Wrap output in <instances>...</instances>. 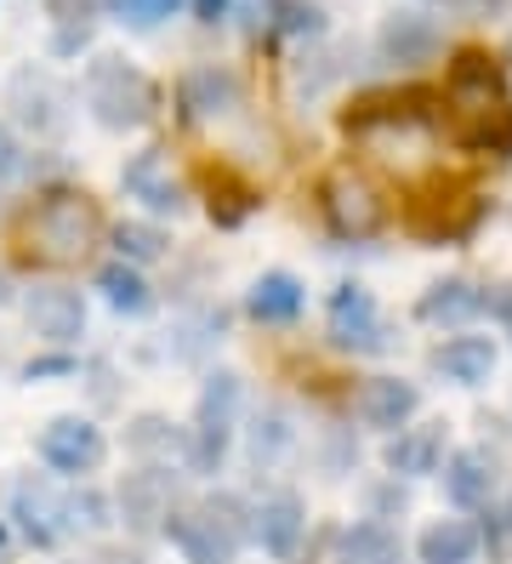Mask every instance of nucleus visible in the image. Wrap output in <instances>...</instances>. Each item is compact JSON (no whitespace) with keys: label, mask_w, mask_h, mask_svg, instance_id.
<instances>
[{"label":"nucleus","mask_w":512,"mask_h":564,"mask_svg":"<svg viewBox=\"0 0 512 564\" xmlns=\"http://www.w3.org/2000/svg\"><path fill=\"white\" fill-rule=\"evenodd\" d=\"M444 131L467 154H495L512 160V91H506V63L484 46H456L444 69Z\"/></svg>","instance_id":"1"},{"label":"nucleus","mask_w":512,"mask_h":564,"mask_svg":"<svg viewBox=\"0 0 512 564\" xmlns=\"http://www.w3.org/2000/svg\"><path fill=\"white\" fill-rule=\"evenodd\" d=\"M18 235H23V251L34 262H46V269H68V262H86L102 240V212L86 188L75 183H52L41 188L29 200L23 223H18Z\"/></svg>","instance_id":"2"},{"label":"nucleus","mask_w":512,"mask_h":564,"mask_svg":"<svg viewBox=\"0 0 512 564\" xmlns=\"http://www.w3.org/2000/svg\"><path fill=\"white\" fill-rule=\"evenodd\" d=\"M86 109L102 131H143L160 115V86L120 52H97L86 63Z\"/></svg>","instance_id":"3"},{"label":"nucleus","mask_w":512,"mask_h":564,"mask_svg":"<svg viewBox=\"0 0 512 564\" xmlns=\"http://www.w3.org/2000/svg\"><path fill=\"white\" fill-rule=\"evenodd\" d=\"M490 217V200L478 188H461V183H427L416 200L404 206V223L410 235L427 240V246H461L478 235V223Z\"/></svg>","instance_id":"4"},{"label":"nucleus","mask_w":512,"mask_h":564,"mask_svg":"<svg viewBox=\"0 0 512 564\" xmlns=\"http://www.w3.org/2000/svg\"><path fill=\"white\" fill-rule=\"evenodd\" d=\"M319 212H325V228L336 240H375L388 228L393 206H388V194L375 188L364 172H353V165H336V172L319 183Z\"/></svg>","instance_id":"5"},{"label":"nucleus","mask_w":512,"mask_h":564,"mask_svg":"<svg viewBox=\"0 0 512 564\" xmlns=\"http://www.w3.org/2000/svg\"><path fill=\"white\" fill-rule=\"evenodd\" d=\"M444 120V97L433 86H388V91H364L341 109V131L348 138H375V131H416Z\"/></svg>","instance_id":"6"},{"label":"nucleus","mask_w":512,"mask_h":564,"mask_svg":"<svg viewBox=\"0 0 512 564\" xmlns=\"http://www.w3.org/2000/svg\"><path fill=\"white\" fill-rule=\"evenodd\" d=\"M233 416H239V377L233 371L205 377L194 422H188V474H217L222 468V456L233 445Z\"/></svg>","instance_id":"7"},{"label":"nucleus","mask_w":512,"mask_h":564,"mask_svg":"<svg viewBox=\"0 0 512 564\" xmlns=\"http://www.w3.org/2000/svg\"><path fill=\"white\" fill-rule=\"evenodd\" d=\"M444 52V23L427 7H393L375 29V57L393 63V69H422Z\"/></svg>","instance_id":"8"},{"label":"nucleus","mask_w":512,"mask_h":564,"mask_svg":"<svg viewBox=\"0 0 512 564\" xmlns=\"http://www.w3.org/2000/svg\"><path fill=\"white\" fill-rule=\"evenodd\" d=\"M41 462L52 474H68V479H86L109 462V440L91 416H52L41 427Z\"/></svg>","instance_id":"9"},{"label":"nucleus","mask_w":512,"mask_h":564,"mask_svg":"<svg viewBox=\"0 0 512 564\" xmlns=\"http://www.w3.org/2000/svg\"><path fill=\"white\" fill-rule=\"evenodd\" d=\"M325 330L341 354H388V330L375 314V296L364 285H336L330 308H325Z\"/></svg>","instance_id":"10"},{"label":"nucleus","mask_w":512,"mask_h":564,"mask_svg":"<svg viewBox=\"0 0 512 564\" xmlns=\"http://www.w3.org/2000/svg\"><path fill=\"white\" fill-rule=\"evenodd\" d=\"M23 319H29V330H34L41 343H52V348H75V343L86 337V296H80L75 285H57V280L29 285V296H23Z\"/></svg>","instance_id":"11"},{"label":"nucleus","mask_w":512,"mask_h":564,"mask_svg":"<svg viewBox=\"0 0 512 564\" xmlns=\"http://www.w3.org/2000/svg\"><path fill=\"white\" fill-rule=\"evenodd\" d=\"M120 188L131 194V200H143L154 217H177V212L188 206V188L171 177V160H165L160 143L137 149V154L120 165Z\"/></svg>","instance_id":"12"},{"label":"nucleus","mask_w":512,"mask_h":564,"mask_svg":"<svg viewBox=\"0 0 512 564\" xmlns=\"http://www.w3.org/2000/svg\"><path fill=\"white\" fill-rule=\"evenodd\" d=\"M239 97H246V86H239V75L228 69V63H194V69L177 80V109H183L188 126L233 115Z\"/></svg>","instance_id":"13"},{"label":"nucleus","mask_w":512,"mask_h":564,"mask_svg":"<svg viewBox=\"0 0 512 564\" xmlns=\"http://www.w3.org/2000/svg\"><path fill=\"white\" fill-rule=\"evenodd\" d=\"M12 120L29 126L34 138H63L68 131V91L46 69H18L12 75Z\"/></svg>","instance_id":"14"},{"label":"nucleus","mask_w":512,"mask_h":564,"mask_svg":"<svg viewBox=\"0 0 512 564\" xmlns=\"http://www.w3.org/2000/svg\"><path fill=\"white\" fill-rule=\"evenodd\" d=\"M171 508H177V474H171V468H149V462H143L137 474H126V485H120V519L131 530H165Z\"/></svg>","instance_id":"15"},{"label":"nucleus","mask_w":512,"mask_h":564,"mask_svg":"<svg viewBox=\"0 0 512 564\" xmlns=\"http://www.w3.org/2000/svg\"><path fill=\"white\" fill-rule=\"evenodd\" d=\"M478 314H490V291L478 280H467V274H450V280H438V285H427L416 296V319L438 325V330H461Z\"/></svg>","instance_id":"16"},{"label":"nucleus","mask_w":512,"mask_h":564,"mask_svg":"<svg viewBox=\"0 0 512 564\" xmlns=\"http://www.w3.org/2000/svg\"><path fill=\"white\" fill-rule=\"evenodd\" d=\"M353 411H359L364 427H375V434H399V427L416 422V411H422V388H416V382H404V377H370V382L359 388Z\"/></svg>","instance_id":"17"},{"label":"nucleus","mask_w":512,"mask_h":564,"mask_svg":"<svg viewBox=\"0 0 512 564\" xmlns=\"http://www.w3.org/2000/svg\"><path fill=\"white\" fill-rule=\"evenodd\" d=\"M302 530H307V508L296 490H273L251 508V536L262 542V553L273 558H291L302 547Z\"/></svg>","instance_id":"18"},{"label":"nucleus","mask_w":512,"mask_h":564,"mask_svg":"<svg viewBox=\"0 0 512 564\" xmlns=\"http://www.w3.org/2000/svg\"><path fill=\"white\" fill-rule=\"evenodd\" d=\"M12 519L23 524L29 547H57V542L68 536L63 496H52L41 479H18V485H12Z\"/></svg>","instance_id":"19"},{"label":"nucleus","mask_w":512,"mask_h":564,"mask_svg":"<svg viewBox=\"0 0 512 564\" xmlns=\"http://www.w3.org/2000/svg\"><path fill=\"white\" fill-rule=\"evenodd\" d=\"M165 536L177 542V553H183L188 564H233V553H239L222 530L211 524V513H205L199 502H194V508H171Z\"/></svg>","instance_id":"20"},{"label":"nucleus","mask_w":512,"mask_h":564,"mask_svg":"<svg viewBox=\"0 0 512 564\" xmlns=\"http://www.w3.org/2000/svg\"><path fill=\"white\" fill-rule=\"evenodd\" d=\"M444 496L467 513V508H490V496H495V456L490 451H456L450 462H444Z\"/></svg>","instance_id":"21"},{"label":"nucleus","mask_w":512,"mask_h":564,"mask_svg":"<svg viewBox=\"0 0 512 564\" xmlns=\"http://www.w3.org/2000/svg\"><path fill=\"white\" fill-rule=\"evenodd\" d=\"M438 462H444V422L399 427L393 445H388V474L393 479H427V474H438Z\"/></svg>","instance_id":"22"},{"label":"nucleus","mask_w":512,"mask_h":564,"mask_svg":"<svg viewBox=\"0 0 512 564\" xmlns=\"http://www.w3.org/2000/svg\"><path fill=\"white\" fill-rule=\"evenodd\" d=\"M126 451L143 456L149 468H171V462L188 468V427L165 422L160 411H143V416H131V427H126Z\"/></svg>","instance_id":"23"},{"label":"nucleus","mask_w":512,"mask_h":564,"mask_svg":"<svg viewBox=\"0 0 512 564\" xmlns=\"http://www.w3.org/2000/svg\"><path fill=\"white\" fill-rule=\"evenodd\" d=\"M302 303H307V291H302V280L285 274V269L257 274L251 291H246V314H251L257 325H291V319L302 314Z\"/></svg>","instance_id":"24"},{"label":"nucleus","mask_w":512,"mask_h":564,"mask_svg":"<svg viewBox=\"0 0 512 564\" xmlns=\"http://www.w3.org/2000/svg\"><path fill=\"white\" fill-rule=\"evenodd\" d=\"M478 547H484V536H478L472 519H433L422 536H416V558L422 564H472Z\"/></svg>","instance_id":"25"},{"label":"nucleus","mask_w":512,"mask_h":564,"mask_svg":"<svg viewBox=\"0 0 512 564\" xmlns=\"http://www.w3.org/2000/svg\"><path fill=\"white\" fill-rule=\"evenodd\" d=\"M97 291H102V303H109L115 314H131V319L154 314V285L143 280V269H131V262H120V257L97 269Z\"/></svg>","instance_id":"26"},{"label":"nucleus","mask_w":512,"mask_h":564,"mask_svg":"<svg viewBox=\"0 0 512 564\" xmlns=\"http://www.w3.org/2000/svg\"><path fill=\"white\" fill-rule=\"evenodd\" d=\"M251 18H257V29H273V35H291V41H319L325 35L319 0H257Z\"/></svg>","instance_id":"27"},{"label":"nucleus","mask_w":512,"mask_h":564,"mask_svg":"<svg viewBox=\"0 0 512 564\" xmlns=\"http://www.w3.org/2000/svg\"><path fill=\"white\" fill-rule=\"evenodd\" d=\"M438 371L450 377V382H461V388H478V382H490V371H495V343L490 337H450L438 354Z\"/></svg>","instance_id":"28"},{"label":"nucleus","mask_w":512,"mask_h":564,"mask_svg":"<svg viewBox=\"0 0 512 564\" xmlns=\"http://www.w3.org/2000/svg\"><path fill=\"white\" fill-rule=\"evenodd\" d=\"M205 183H211V200H205V212H211L217 228H239V223H246V217L262 206L257 183H246V177L233 172V165H217V172L205 177Z\"/></svg>","instance_id":"29"},{"label":"nucleus","mask_w":512,"mask_h":564,"mask_svg":"<svg viewBox=\"0 0 512 564\" xmlns=\"http://www.w3.org/2000/svg\"><path fill=\"white\" fill-rule=\"evenodd\" d=\"M404 558V542L399 530L382 524V519H359L341 530V564H399Z\"/></svg>","instance_id":"30"},{"label":"nucleus","mask_w":512,"mask_h":564,"mask_svg":"<svg viewBox=\"0 0 512 564\" xmlns=\"http://www.w3.org/2000/svg\"><path fill=\"white\" fill-rule=\"evenodd\" d=\"M246 440H251V462H257V468H273V462L296 445V427H291L285 411H257L251 427H246Z\"/></svg>","instance_id":"31"},{"label":"nucleus","mask_w":512,"mask_h":564,"mask_svg":"<svg viewBox=\"0 0 512 564\" xmlns=\"http://www.w3.org/2000/svg\"><path fill=\"white\" fill-rule=\"evenodd\" d=\"M109 240H115L120 262H131V269H143V262H160L165 246H171L160 223H137V217H131V223H115V235H109Z\"/></svg>","instance_id":"32"},{"label":"nucleus","mask_w":512,"mask_h":564,"mask_svg":"<svg viewBox=\"0 0 512 564\" xmlns=\"http://www.w3.org/2000/svg\"><path fill=\"white\" fill-rule=\"evenodd\" d=\"M183 12V0H102V18H115L126 29H160Z\"/></svg>","instance_id":"33"},{"label":"nucleus","mask_w":512,"mask_h":564,"mask_svg":"<svg viewBox=\"0 0 512 564\" xmlns=\"http://www.w3.org/2000/svg\"><path fill=\"white\" fill-rule=\"evenodd\" d=\"M205 513H211V524L222 530V536L233 542V547H246L251 542V508L246 502H239V496L233 490H217V496H205V502H199Z\"/></svg>","instance_id":"34"},{"label":"nucleus","mask_w":512,"mask_h":564,"mask_svg":"<svg viewBox=\"0 0 512 564\" xmlns=\"http://www.w3.org/2000/svg\"><path fill=\"white\" fill-rule=\"evenodd\" d=\"M63 513H68V530H109V496L75 490V496H63Z\"/></svg>","instance_id":"35"},{"label":"nucleus","mask_w":512,"mask_h":564,"mask_svg":"<svg viewBox=\"0 0 512 564\" xmlns=\"http://www.w3.org/2000/svg\"><path fill=\"white\" fill-rule=\"evenodd\" d=\"M52 29H91L102 18V0H46Z\"/></svg>","instance_id":"36"},{"label":"nucleus","mask_w":512,"mask_h":564,"mask_svg":"<svg viewBox=\"0 0 512 564\" xmlns=\"http://www.w3.org/2000/svg\"><path fill=\"white\" fill-rule=\"evenodd\" d=\"M29 149H23V138H18V131H12V120H0V183H7V177H18L23 172V160Z\"/></svg>","instance_id":"37"},{"label":"nucleus","mask_w":512,"mask_h":564,"mask_svg":"<svg viewBox=\"0 0 512 564\" xmlns=\"http://www.w3.org/2000/svg\"><path fill=\"white\" fill-rule=\"evenodd\" d=\"M75 371V359L68 354H46V359H29L23 365V382H41V377H68Z\"/></svg>","instance_id":"38"},{"label":"nucleus","mask_w":512,"mask_h":564,"mask_svg":"<svg viewBox=\"0 0 512 564\" xmlns=\"http://www.w3.org/2000/svg\"><path fill=\"white\" fill-rule=\"evenodd\" d=\"M91 46V29H52V57H80Z\"/></svg>","instance_id":"39"},{"label":"nucleus","mask_w":512,"mask_h":564,"mask_svg":"<svg viewBox=\"0 0 512 564\" xmlns=\"http://www.w3.org/2000/svg\"><path fill=\"white\" fill-rule=\"evenodd\" d=\"M478 536H490V547L506 558V553H512V502H506V508L490 519V530H478Z\"/></svg>","instance_id":"40"},{"label":"nucleus","mask_w":512,"mask_h":564,"mask_svg":"<svg viewBox=\"0 0 512 564\" xmlns=\"http://www.w3.org/2000/svg\"><path fill=\"white\" fill-rule=\"evenodd\" d=\"M183 7H188L199 23H222V18L233 12V0H183Z\"/></svg>","instance_id":"41"},{"label":"nucleus","mask_w":512,"mask_h":564,"mask_svg":"<svg viewBox=\"0 0 512 564\" xmlns=\"http://www.w3.org/2000/svg\"><path fill=\"white\" fill-rule=\"evenodd\" d=\"M490 314H495V325L512 337V285H501V291H490Z\"/></svg>","instance_id":"42"},{"label":"nucleus","mask_w":512,"mask_h":564,"mask_svg":"<svg viewBox=\"0 0 512 564\" xmlns=\"http://www.w3.org/2000/svg\"><path fill=\"white\" fill-rule=\"evenodd\" d=\"M467 12H472V18H506L512 0H467Z\"/></svg>","instance_id":"43"},{"label":"nucleus","mask_w":512,"mask_h":564,"mask_svg":"<svg viewBox=\"0 0 512 564\" xmlns=\"http://www.w3.org/2000/svg\"><path fill=\"white\" fill-rule=\"evenodd\" d=\"M0 303H12V280L7 274H0Z\"/></svg>","instance_id":"44"},{"label":"nucleus","mask_w":512,"mask_h":564,"mask_svg":"<svg viewBox=\"0 0 512 564\" xmlns=\"http://www.w3.org/2000/svg\"><path fill=\"white\" fill-rule=\"evenodd\" d=\"M501 63H512V35H506V52H501Z\"/></svg>","instance_id":"45"},{"label":"nucleus","mask_w":512,"mask_h":564,"mask_svg":"<svg viewBox=\"0 0 512 564\" xmlns=\"http://www.w3.org/2000/svg\"><path fill=\"white\" fill-rule=\"evenodd\" d=\"M0 547H7V524H0Z\"/></svg>","instance_id":"46"}]
</instances>
